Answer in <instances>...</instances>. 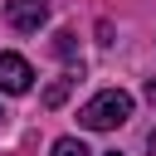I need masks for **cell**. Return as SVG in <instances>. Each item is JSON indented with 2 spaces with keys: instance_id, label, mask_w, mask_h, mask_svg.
Here are the masks:
<instances>
[{
  "instance_id": "ba28073f",
  "label": "cell",
  "mask_w": 156,
  "mask_h": 156,
  "mask_svg": "<svg viewBox=\"0 0 156 156\" xmlns=\"http://www.w3.org/2000/svg\"><path fill=\"white\" fill-rule=\"evenodd\" d=\"M107 156H122V151H107Z\"/></svg>"
},
{
  "instance_id": "52a82bcc",
  "label": "cell",
  "mask_w": 156,
  "mask_h": 156,
  "mask_svg": "<svg viewBox=\"0 0 156 156\" xmlns=\"http://www.w3.org/2000/svg\"><path fill=\"white\" fill-rule=\"evenodd\" d=\"M146 151H151V156H156V132H151V136H146Z\"/></svg>"
},
{
  "instance_id": "6da1fadb",
  "label": "cell",
  "mask_w": 156,
  "mask_h": 156,
  "mask_svg": "<svg viewBox=\"0 0 156 156\" xmlns=\"http://www.w3.org/2000/svg\"><path fill=\"white\" fill-rule=\"evenodd\" d=\"M132 117V93H122V88H102L98 98H88L83 107H78V122L88 127V132H112V127H122Z\"/></svg>"
},
{
  "instance_id": "3957f363",
  "label": "cell",
  "mask_w": 156,
  "mask_h": 156,
  "mask_svg": "<svg viewBox=\"0 0 156 156\" xmlns=\"http://www.w3.org/2000/svg\"><path fill=\"white\" fill-rule=\"evenodd\" d=\"M29 83H34V68L20 54H0V88L5 93H29Z\"/></svg>"
},
{
  "instance_id": "7a4b0ae2",
  "label": "cell",
  "mask_w": 156,
  "mask_h": 156,
  "mask_svg": "<svg viewBox=\"0 0 156 156\" xmlns=\"http://www.w3.org/2000/svg\"><path fill=\"white\" fill-rule=\"evenodd\" d=\"M5 20L24 34H34L44 20H49V0H5Z\"/></svg>"
},
{
  "instance_id": "277c9868",
  "label": "cell",
  "mask_w": 156,
  "mask_h": 156,
  "mask_svg": "<svg viewBox=\"0 0 156 156\" xmlns=\"http://www.w3.org/2000/svg\"><path fill=\"white\" fill-rule=\"evenodd\" d=\"M49 156H93V151H88L78 136H58V141L49 146Z\"/></svg>"
},
{
  "instance_id": "8992f818",
  "label": "cell",
  "mask_w": 156,
  "mask_h": 156,
  "mask_svg": "<svg viewBox=\"0 0 156 156\" xmlns=\"http://www.w3.org/2000/svg\"><path fill=\"white\" fill-rule=\"evenodd\" d=\"M54 54H58V58H73V34H68V29L54 34Z\"/></svg>"
},
{
  "instance_id": "5b68a950",
  "label": "cell",
  "mask_w": 156,
  "mask_h": 156,
  "mask_svg": "<svg viewBox=\"0 0 156 156\" xmlns=\"http://www.w3.org/2000/svg\"><path fill=\"white\" fill-rule=\"evenodd\" d=\"M68 88H73V78H58V83H54V88L44 93V107H58V102L68 98Z\"/></svg>"
}]
</instances>
